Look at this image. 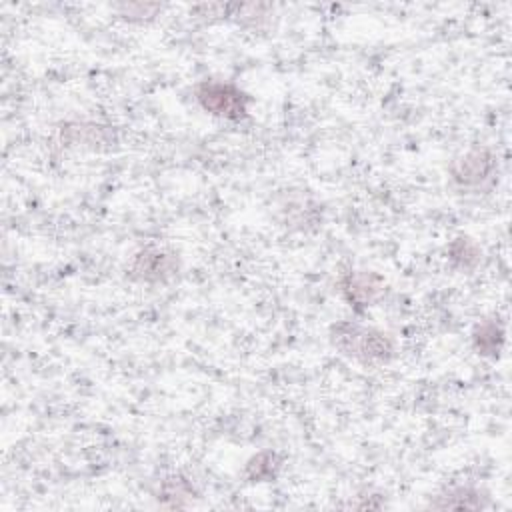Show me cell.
I'll list each match as a JSON object with an SVG mask.
<instances>
[{
	"mask_svg": "<svg viewBox=\"0 0 512 512\" xmlns=\"http://www.w3.org/2000/svg\"><path fill=\"white\" fill-rule=\"evenodd\" d=\"M332 344L346 356L364 364H384L394 356V342L388 334L364 328L352 322H340L332 328Z\"/></svg>",
	"mask_w": 512,
	"mask_h": 512,
	"instance_id": "obj_1",
	"label": "cell"
},
{
	"mask_svg": "<svg viewBox=\"0 0 512 512\" xmlns=\"http://www.w3.org/2000/svg\"><path fill=\"white\" fill-rule=\"evenodd\" d=\"M194 94L198 104L218 118L240 122L248 116L250 96L232 82L204 80L196 86Z\"/></svg>",
	"mask_w": 512,
	"mask_h": 512,
	"instance_id": "obj_2",
	"label": "cell"
},
{
	"mask_svg": "<svg viewBox=\"0 0 512 512\" xmlns=\"http://www.w3.org/2000/svg\"><path fill=\"white\" fill-rule=\"evenodd\" d=\"M496 170V158L486 146H474L458 156L450 166V176L458 186L472 188L492 178Z\"/></svg>",
	"mask_w": 512,
	"mask_h": 512,
	"instance_id": "obj_3",
	"label": "cell"
},
{
	"mask_svg": "<svg viewBox=\"0 0 512 512\" xmlns=\"http://www.w3.org/2000/svg\"><path fill=\"white\" fill-rule=\"evenodd\" d=\"M178 270V260L174 254L162 250V248H142L130 264V276L140 282L156 284V282H166L172 278Z\"/></svg>",
	"mask_w": 512,
	"mask_h": 512,
	"instance_id": "obj_4",
	"label": "cell"
},
{
	"mask_svg": "<svg viewBox=\"0 0 512 512\" xmlns=\"http://www.w3.org/2000/svg\"><path fill=\"white\" fill-rule=\"evenodd\" d=\"M384 280L366 270H352L340 278V290L354 310H364L382 292Z\"/></svg>",
	"mask_w": 512,
	"mask_h": 512,
	"instance_id": "obj_5",
	"label": "cell"
},
{
	"mask_svg": "<svg viewBox=\"0 0 512 512\" xmlns=\"http://www.w3.org/2000/svg\"><path fill=\"white\" fill-rule=\"evenodd\" d=\"M504 344V328L498 320H482L472 332V346L480 356L496 358Z\"/></svg>",
	"mask_w": 512,
	"mask_h": 512,
	"instance_id": "obj_6",
	"label": "cell"
},
{
	"mask_svg": "<svg viewBox=\"0 0 512 512\" xmlns=\"http://www.w3.org/2000/svg\"><path fill=\"white\" fill-rule=\"evenodd\" d=\"M280 470V460L274 452H260L252 456L246 464V478L252 482H264L276 478Z\"/></svg>",
	"mask_w": 512,
	"mask_h": 512,
	"instance_id": "obj_7",
	"label": "cell"
},
{
	"mask_svg": "<svg viewBox=\"0 0 512 512\" xmlns=\"http://www.w3.org/2000/svg\"><path fill=\"white\" fill-rule=\"evenodd\" d=\"M480 254H482L480 248L470 238H466V236H460V238L452 240V244L448 246L450 262L454 266H458V268H464V270L474 268L478 264V260H480Z\"/></svg>",
	"mask_w": 512,
	"mask_h": 512,
	"instance_id": "obj_8",
	"label": "cell"
},
{
	"mask_svg": "<svg viewBox=\"0 0 512 512\" xmlns=\"http://www.w3.org/2000/svg\"><path fill=\"white\" fill-rule=\"evenodd\" d=\"M484 500L478 490L472 488H452L444 496H440L438 502H434V508H482Z\"/></svg>",
	"mask_w": 512,
	"mask_h": 512,
	"instance_id": "obj_9",
	"label": "cell"
}]
</instances>
